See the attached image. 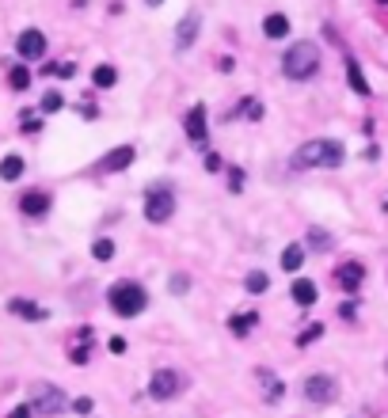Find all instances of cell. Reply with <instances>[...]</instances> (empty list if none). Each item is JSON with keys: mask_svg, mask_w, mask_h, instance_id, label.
I'll list each match as a JSON object with an SVG mask.
<instances>
[{"mask_svg": "<svg viewBox=\"0 0 388 418\" xmlns=\"http://www.w3.org/2000/svg\"><path fill=\"white\" fill-rule=\"evenodd\" d=\"M46 76H61V80H69V76H76V65H73V61H61V65H46Z\"/></svg>", "mask_w": 388, "mask_h": 418, "instance_id": "83f0119b", "label": "cell"}, {"mask_svg": "<svg viewBox=\"0 0 388 418\" xmlns=\"http://www.w3.org/2000/svg\"><path fill=\"white\" fill-rule=\"evenodd\" d=\"M308 240L320 244V251H328V247H331V236H328V232H320V229H312V236H308Z\"/></svg>", "mask_w": 388, "mask_h": 418, "instance_id": "836d02e7", "label": "cell"}, {"mask_svg": "<svg viewBox=\"0 0 388 418\" xmlns=\"http://www.w3.org/2000/svg\"><path fill=\"white\" fill-rule=\"evenodd\" d=\"M133 164V145H122L115 152H107V160H100V172H126Z\"/></svg>", "mask_w": 388, "mask_h": 418, "instance_id": "5bb4252c", "label": "cell"}, {"mask_svg": "<svg viewBox=\"0 0 388 418\" xmlns=\"http://www.w3.org/2000/svg\"><path fill=\"white\" fill-rule=\"evenodd\" d=\"M229 190H232V194L244 190V172H240V167H229Z\"/></svg>", "mask_w": 388, "mask_h": 418, "instance_id": "4dcf8cb0", "label": "cell"}, {"mask_svg": "<svg viewBox=\"0 0 388 418\" xmlns=\"http://www.w3.org/2000/svg\"><path fill=\"white\" fill-rule=\"evenodd\" d=\"M76 338H80V342L69 350V361H73V365H88V361H91V327L80 331Z\"/></svg>", "mask_w": 388, "mask_h": 418, "instance_id": "ac0fdd59", "label": "cell"}, {"mask_svg": "<svg viewBox=\"0 0 388 418\" xmlns=\"http://www.w3.org/2000/svg\"><path fill=\"white\" fill-rule=\"evenodd\" d=\"M172 213H175L172 187H149V194H145V217H149L152 224H164Z\"/></svg>", "mask_w": 388, "mask_h": 418, "instance_id": "8992f818", "label": "cell"}, {"mask_svg": "<svg viewBox=\"0 0 388 418\" xmlns=\"http://www.w3.org/2000/svg\"><path fill=\"white\" fill-rule=\"evenodd\" d=\"M347 80H350V88H354V95H369V84H365V76H362V65L358 61H347Z\"/></svg>", "mask_w": 388, "mask_h": 418, "instance_id": "44dd1931", "label": "cell"}, {"mask_svg": "<svg viewBox=\"0 0 388 418\" xmlns=\"http://www.w3.org/2000/svg\"><path fill=\"white\" fill-rule=\"evenodd\" d=\"M301 266H305V247H301V244H289L286 251H282V270H286V274H297Z\"/></svg>", "mask_w": 388, "mask_h": 418, "instance_id": "d6986e66", "label": "cell"}, {"mask_svg": "<svg viewBox=\"0 0 388 418\" xmlns=\"http://www.w3.org/2000/svg\"><path fill=\"white\" fill-rule=\"evenodd\" d=\"M91 255H95L100 263H111V259H115V240L100 236V240H95V244H91Z\"/></svg>", "mask_w": 388, "mask_h": 418, "instance_id": "484cf974", "label": "cell"}, {"mask_svg": "<svg viewBox=\"0 0 388 418\" xmlns=\"http://www.w3.org/2000/svg\"><path fill=\"white\" fill-rule=\"evenodd\" d=\"M23 156H16V152H12V156H4V160H0V179H4V183H16L19 179V175H23Z\"/></svg>", "mask_w": 388, "mask_h": 418, "instance_id": "ffe728a7", "label": "cell"}, {"mask_svg": "<svg viewBox=\"0 0 388 418\" xmlns=\"http://www.w3.org/2000/svg\"><path fill=\"white\" fill-rule=\"evenodd\" d=\"M8 418H34L31 403H19V407H12V410H8Z\"/></svg>", "mask_w": 388, "mask_h": 418, "instance_id": "e575fe53", "label": "cell"}, {"mask_svg": "<svg viewBox=\"0 0 388 418\" xmlns=\"http://www.w3.org/2000/svg\"><path fill=\"white\" fill-rule=\"evenodd\" d=\"M8 312L12 316H19V320H34V323H42L50 312L42 308V304H34V301H23V297H12L8 301Z\"/></svg>", "mask_w": 388, "mask_h": 418, "instance_id": "4fadbf2b", "label": "cell"}, {"mask_svg": "<svg viewBox=\"0 0 388 418\" xmlns=\"http://www.w3.org/2000/svg\"><path fill=\"white\" fill-rule=\"evenodd\" d=\"M65 107V95H58V91H50V95L42 99V115H54V111Z\"/></svg>", "mask_w": 388, "mask_h": 418, "instance_id": "f1b7e54d", "label": "cell"}, {"mask_svg": "<svg viewBox=\"0 0 388 418\" xmlns=\"http://www.w3.org/2000/svg\"><path fill=\"white\" fill-rule=\"evenodd\" d=\"M198 23H202L198 12H187V19H183V23L175 27V49L194 46V38H198Z\"/></svg>", "mask_w": 388, "mask_h": 418, "instance_id": "7c38bea8", "label": "cell"}, {"mask_svg": "<svg viewBox=\"0 0 388 418\" xmlns=\"http://www.w3.org/2000/svg\"><path fill=\"white\" fill-rule=\"evenodd\" d=\"M347 160V148L331 137H316V141H305V145L293 152V167H339Z\"/></svg>", "mask_w": 388, "mask_h": 418, "instance_id": "6da1fadb", "label": "cell"}, {"mask_svg": "<svg viewBox=\"0 0 388 418\" xmlns=\"http://www.w3.org/2000/svg\"><path fill=\"white\" fill-rule=\"evenodd\" d=\"M263 34H266V38H274V42L286 38V34H289V19L282 16V12H271V16L263 19Z\"/></svg>", "mask_w": 388, "mask_h": 418, "instance_id": "2e32d148", "label": "cell"}, {"mask_svg": "<svg viewBox=\"0 0 388 418\" xmlns=\"http://www.w3.org/2000/svg\"><path fill=\"white\" fill-rule=\"evenodd\" d=\"M91 80H95V88H115L118 84V69L115 65H100L95 73H91Z\"/></svg>", "mask_w": 388, "mask_h": 418, "instance_id": "cb8c5ba5", "label": "cell"}, {"mask_svg": "<svg viewBox=\"0 0 388 418\" xmlns=\"http://www.w3.org/2000/svg\"><path fill=\"white\" fill-rule=\"evenodd\" d=\"M168 289H172V293H187V289H190V281L183 278V274H175V278L168 281Z\"/></svg>", "mask_w": 388, "mask_h": 418, "instance_id": "d6a6232c", "label": "cell"}, {"mask_svg": "<svg viewBox=\"0 0 388 418\" xmlns=\"http://www.w3.org/2000/svg\"><path fill=\"white\" fill-rule=\"evenodd\" d=\"M206 133H209V126H206V107H202V103H194V107L187 111V137L194 141V145H202V141H206Z\"/></svg>", "mask_w": 388, "mask_h": 418, "instance_id": "8fae6325", "label": "cell"}, {"mask_svg": "<svg viewBox=\"0 0 388 418\" xmlns=\"http://www.w3.org/2000/svg\"><path fill=\"white\" fill-rule=\"evenodd\" d=\"M335 281H339V289H343V293H358V289H362V281H365V266L358 263V259H350V263H343L335 270Z\"/></svg>", "mask_w": 388, "mask_h": 418, "instance_id": "ba28073f", "label": "cell"}, {"mask_svg": "<svg viewBox=\"0 0 388 418\" xmlns=\"http://www.w3.org/2000/svg\"><path fill=\"white\" fill-rule=\"evenodd\" d=\"M50 205H54V198L46 194V190H27V194L19 198V209H23L27 217H46Z\"/></svg>", "mask_w": 388, "mask_h": 418, "instance_id": "30bf717a", "label": "cell"}, {"mask_svg": "<svg viewBox=\"0 0 388 418\" xmlns=\"http://www.w3.org/2000/svg\"><path fill=\"white\" fill-rule=\"evenodd\" d=\"M377 4H388V0H377Z\"/></svg>", "mask_w": 388, "mask_h": 418, "instance_id": "60d3db41", "label": "cell"}, {"mask_svg": "<svg viewBox=\"0 0 388 418\" xmlns=\"http://www.w3.org/2000/svg\"><path fill=\"white\" fill-rule=\"evenodd\" d=\"M320 335H323V323H308V327L297 335V346H312Z\"/></svg>", "mask_w": 388, "mask_h": 418, "instance_id": "4316f807", "label": "cell"}, {"mask_svg": "<svg viewBox=\"0 0 388 418\" xmlns=\"http://www.w3.org/2000/svg\"><path fill=\"white\" fill-rule=\"evenodd\" d=\"M107 346H111V353H126V338H122V335H115Z\"/></svg>", "mask_w": 388, "mask_h": 418, "instance_id": "f35d334b", "label": "cell"}, {"mask_svg": "<svg viewBox=\"0 0 388 418\" xmlns=\"http://www.w3.org/2000/svg\"><path fill=\"white\" fill-rule=\"evenodd\" d=\"M16 49H19V58H23V61L42 58V54H46V34L31 27V31H23V34L16 38Z\"/></svg>", "mask_w": 388, "mask_h": 418, "instance_id": "9c48e42d", "label": "cell"}, {"mask_svg": "<svg viewBox=\"0 0 388 418\" xmlns=\"http://www.w3.org/2000/svg\"><path fill=\"white\" fill-rule=\"evenodd\" d=\"M19 130H23V133H38V130H42V122H38L34 115H23V126H19Z\"/></svg>", "mask_w": 388, "mask_h": 418, "instance_id": "d590c367", "label": "cell"}, {"mask_svg": "<svg viewBox=\"0 0 388 418\" xmlns=\"http://www.w3.org/2000/svg\"><path fill=\"white\" fill-rule=\"evenodd\" d=\"M259 380H263V392H266V399H271V403H278V399H282V392H286V388H282V380L274 377V373H266V369H259Z\"/></svg>", "mask_w": 388, "mask_h": 418, "instance_id": "603a6c76", "label": "cell"}, {"mask_svg": "<svg viewBox=\"0 0 388 418\" xmlns=\"http://www.w3.org/2000/svg\"><path fill=\"white\" fill-rule=\"evenodd\" d=\"M31 80H34V76H31V69H27V65H12V73H8V88L12 91H27V88H31Z\"/></svg>", "mask_w": 388, "mask_h": 418, "instance_id": "7402d4cb", "label": "cell"}, {"mask_svg": "<svg viewBox=\"0 0 388 418\" xmlns=\"http://www.w3.org/2000/svg\"><path fill=\"white\" fill-rule=\"evenodd\" d=\"M73 410H76V415H91V410H95V403H91L88 395H80V399H73Z\"/></svg>", "mask_w": 388, "mask_h": 418, "instance_id": "1f68e13d", "label": "cell"}, {"mask_svg": "<svg viewBox=\"0 0 388 418\" xmlns=\"http://www.w3.org/2000/svg\"><path fill=\"white\" fill-rule=\"evenodd\" d=\"M183 388H187V377H183L179 369H157L149 377V395L152 399H175V395L183 392Z\"/></svg>", "mask_w": 388, "mask_h": 418, "instance_id": "5b68a950", "label": "cell"}, {"mask_svg": "<svg viewBox=\"0 0 388 418\" xmlns=\"http://www.w3.org/2000/svg\"><path fill=\"white\" fill-rule=\"evenodd\" d=\"M244 115L248 118H263V107H259L255 99H248V103H244Z\"/></svg>", "mask_w": 388, "mask_h": 418, "instance_id": "74e56055", "label": "cell"}, {"mask_svg": "<svg viewBox=\"0 0 388 418\" xmlns=\"http://www.w3.org/2000/svg\"><path fill=\"white\" fill-rule=\"evenodd\" d=\"M65 407H69V403H65V392H61L58 384H46V380H42V384L31 388V410H34V415L54 418V415H61Z\"/></svg>", "mask_w": 388, "mask_h": 418, "instance_id": "277c9868", "label": "cell"}, {"mask_svg": "<svg viewBox=\"0 0 388 418\" xmlns=\"http://www.w3.org/2000/svg\"><path fill=\"white\" fill-rule=\"evenodd\" d=\"M107 304H111L115 316L133 320V316H141V312L149 308V293H145L137 281H115V286L107 289Z\"/></svg>", "mask_w": 388, "mask_h": 418, "instance_id": "7a4b0ae2", "label": "cell"}, {"mask_svg": "<svg viewBox=\"0 0 388 418\" xmlns=\"http://www.w3.org/2000/svg\"><path fill=\"white\" fill-rule=\"evenodd\" d=\"M316 69H320V49H316V42H293V46L286 49V58H282V73H286L289 80H308V76H316Z\"/></svg>", "mask_w": 388, "mask_h": 418, "instance_id": "3957f363", "label": "cell"}, {"mask_svg": "<svg viewBox=\"0 0 388 418\" xmlns=\"http://www.w3.org/2000/svg\"><path fill=\"white\" fill-rule=\"evenodd\" d=\"M354 312H358L354 301H343V304H339V316H343V320H354Z\"/></svg>", "mask_w": 388, "mask_h": 418, "instance_id": "8d00e7d4", "label": "cell"}, {"mask_svg": "<svg viewBox=\"0 0 388 418\" xmlns=\"http://www.w3.org/2000/svg\"><path fill=\"white\" fill-rule=\"evenodd\" d=\"M145 4H149V8H160V4H164V0H145Z\"/></svg>", "mask_w": 388, "mask_h": 418, "instance_id": "ab89813d", "label": "cell"}, {"mask_svg": "<svg viewBox=\"0 0 388 418\" xmlns=\"http://www.w3.org/2000/svg\"><path fill=\"white\" fill-rule=\"evenodd\" d=\"M202 167H206V172L214 175V172H221V167H225V160H221L217 152H206V156H202Z\"/></svg>", "mask_w": 388, "mask_h": 418, "instance_id": "f546056e", "label": "cell"}, {"mask_svg": "<svg viewBox=\"0 0 388 418\" xmlns=\"http://www.w3.org/2000/svg\"><path fill=\"white\" fill-rule=\"evenodd\" d=\"M255 323H259V312H244V316H229V331H232V335H236V338H248Z\"/></svg>", "mask_w": 388, "mask_h": 418, "instance_id": "e0dca14e", "label": "cell"}, {"mask_svg": "<svg viewBox=\"0 0 388 418\" xmlns=\"http://www.w3.org/2000/svg\"><path fill=\"white\" fill-rule=\"evenodd\" d=\"M244 289H248V293H266V289H271V278H266V274L263 270H251L248 274V278H244Z\"/></svg>", "mask_w": 388, "mask_h": 418, "instance_id": "d4e9b609", "label": "cell"}, {"mask_svg": "<svg viewBox=\"0 0 388 418\" xmlns=\"http://www.w3.org/2000/svg\"><path fill=\"white\" fill-rule=\"evenodd\" d=\"M305 399L308 403H335L339 399V380L328 373H312L305 380Z\"/></svg>", "mask_w": 388, "mask_h": 418, "instance_id": "52a82bcc", "label": "cell"}, {"mask_svg": "<svg viewBox=\"0 0 388 418\" xmlns=\"http://www.w3.org/2000/svg\"><path fill=\"white\" fill-rule=\"evenodd\" d=\"M289 297H293L301 308H312V304H316V286L308 278H297V281H293V289H289Z\"/></svg>", "mask_w": 388, "mask_h": 418, "instance_id": "9a60e30c", "label": "cell"}]
</instances>
